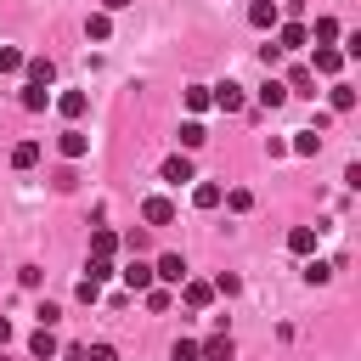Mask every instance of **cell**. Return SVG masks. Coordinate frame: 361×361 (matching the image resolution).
I'll return each instance as SVG.
<instances>
[{
	"instance_id": "cell-6",
	"label": "cell",
	"mask_w": 361,
	"mask_h": 361,
	"mask_svg": "<svg viewBox=\"0 0 361 361\" xmlns=\"http://www.w3.org/2000/svg\"><path fill=\"white\" fill-rule=\"evenodd\" d=\"M56 152H62V158H85V152H90V135H85V130H62V135H56Z\"/></svg>"
},
{
	"instance_id": "cell-27",
	"label": "cell",
	"mask_w": 361,
	"mask_h": 361,
	"mask_svg": "<svg viewBox=\"0 0 361 361\" xmlns=\"http://www.w3.org/2000/svg\"><path fill=\"white\" fill-rule=\"evenodd\" d=\"M169 361H203V350H197V338H175V350H169Z\"/></svg>"
},
{
	"instance_id": "cell-14",
	"label": "cell",
	"mask_w": 361,
	"mask_h": 361,
	"mask_svg": "<svg viewBox=\"0 0 361 361\" xmlns=\"http://www.w3.org/2000/svg\"><path fill=\"white\" fill-rule=\"evenodd\" d=\"M305 39H310V34H305V23H282V28H276V51H299Z\"/></svg>"
},
{
	"instance_id": "cell-13",
	"label": "cell",
	"mask_w": 361,
	"mask_h": 361,
	"mask_svg": "<svg viewBox=\"0 0 361 361\" xmlns=\"http://www.w3.org/2000/svg\"><path fill=\"white\" fill-rule=\"evenodd\" d=\"M276 17H282L276 0H254V6H248V23H254V28H276Z\"/></svg>"
},
{
	"instance_id": "cell-24",
	"label": "cell",
	"mask_w": 361,
	"mask_h": 361,
	"mask_svg": "<svg viewBox=\"0 0 361 361\" xmlns=\"http://www.w3.org/2000/svg\"><path fill=\"white\" fill-rule=\"evenodd\" d=\"M203 141H209V135H203V124H197V118H192V124H180V152H197Z\"/></svg>"
},
{
	"instance_id": "cell-38",
	"label": "cell",
	"mask_w": 361,
	"mask_h": 361,
	"mask_svg": "<svg viewBox=\"0 0 361 361\" xmlns=\"http://www.w3.org/2000/svg\"><path fill=\"white\" fill-rule=\"evenodd\" d=\"M0 361H6V355H0Z\"/></svg>"
},
{
	"instance_id": "cell-9",
	"label": "cell",
	"mask_w": 361,
	"mask_h": 361,
	"mask_svg": "<svg viewBox=\"0 0 361 361\" xmlns=\"http://www.w3.org/2000/svg\"><path fill=\"white\" fill-rule=\"evenodd\" d=\"M220 197H226L220 180H197V186H192V203H197V209H220Z\"/></svg>"
},
{
	"instance_id": "cell-28",
	"label": "cell",
	"mask_w": 361,
	"mask_h": 361,
	"mask_svg": "<svg viewBox=\"0 0 361 361\" xmlns=\"http://www.w3.org/2000/svg\"><path fill=\"white\" fill-rule=\"evenodd\" d=\"M327 102H333V113H350V107H355V90H350V85H333Z\"/></svg>"
},
{
	"instance_id": "cell-12",
	"label": "cell",
	"mask_w": 361,
	"mask_h": 361,
	"mask_svg": "<svg viewBox=\"0 0 361 361\" xmlns=\"http://www.w3.org/2000/svg\"><path fill=\"white\" fill-rule=\"evenodd\" d=\"M197 350H203V361H231V333L220 327V333H214V338H203Z\"/></svg>"
},
{
	"instance_id": "cell-18",
	"label": "cell",
	"mask_w": 361,
	"mask_h": 361,
	"mask_svg": "<svg viewBox=\"0 0 361 361\" xmlns=\"http://www.w3.org/2000/svg\"><path fill=\"white\" fill-rule=\"evenodd\" d=\"M316 231H322V226H293V231H288V248H293V254H316Z\"/></svg>"
},
{
	"instance_id": "cell-2",
	"label": "cell",
	"mask_w": 361,
	"mask_h": 361,
	"mask_svg": "<svg viewBox=\"0 0 361 361\" xmlns=\"http://www.w3.org/2000/svg\"><path fill=\"white\" fill-rule=\"evenodd\" d=\"M152 276H158V282H169V288H180V282H186V259H180V254H158Z\"/></svg>"
},
{
	"instance_id": "cell-15",
	"label": "cell",
	"mask_w": 361,
	"mask_h": 361,
	"mask_svg": "<svg viewBox=\"0 0 361 361\" xmlns=\"http://www.w3.org/2000/svg\"><path fill=\"white\" fill-rule=\"evenodd\" d=\"M23 68H28V85H39V90L56 79V62H51V56H34V62H23Z\"/></svg>"
},
{
	"instance_id": "cell-5",
	"label": "cell",
	"mask_w": 361,
	"mask_h": 361,
	"mask_svg": "<svg viewBox=\"0 0 361 361\" xmlns=\"http://www.w3.org/2000/svg\"><path fill=\"white\" fill-rule=\"evenodd\" d=\"M113 254H118V231L113 226H96L90 231V259H113Z\"/></svg>"
},
{
	"instance_id": "cell-1",
	"label": "cell",
	"mask_w": 361,
	"mask_h": 361,
	"mask_svg": "<svg viewBox=\"0 0 361 361\" xmlns=\"http://www.w3.org/2000/svg\"><path fill=\"white\" fill-rule=\"evenodd\" d=\"M243 102H248L243 85H231V79H226V85H209V107H220V113H243Z\"/></svg>"
},
{
	"instance_id": "cell-29",
	"label": "cell",
	"mask_w": 361,
	"mask_h": 361,
	"mask_svg": "<svg viewBox=\"0 0 361 361\" xmlns=\"http://www.w3.org/2000/svg\"><path fill=\"white\" fill-rule=\"evenodd\" d=\"M327 276H333V265H327V259H310V265H305V282H310V288H322Z\"/></svg>"
},
{
	"instance_id": "cell-23",
	"label": "cell",
	"mask_w": 361,
	"mask_h": 361,
	"mask_svg": "<svg viewBox=\"0 0 361 361\" xmlns=\"http://www.w3.org/2000/svg\"><path fill=\"white\" fill-rule=\"evenodd\" d=\"M282 102H288L282 79H265V85H259V107H282Z\"/></svg>"
},
{
	"instance_id": "cell-17",
	"label": "cell",
	"mask_w": 361,
	"mask_h": 361,
	"mask_svg": "<svg viewBox=\"0 0 361 361\" xmlns=\"http://www.w3.org/2000/svg\"><path fill=\"white\" fill-rule=\"evenodd\" d=\"M85 107H90V96H85V90H62V96H56V113H62V118H79Z\"/></svg>"
},
{
	"instance_id": "cell-36",
	"label": "cell",
	"mask_w": 361,
	"mask_h": 361,
	"mask_svg": "<svg viewBox=\"0 0 361 361\" xmlns=\"http://www.w3.org/2000/svg\"><path fill=\"white\" fill-rule=\"evenodd\" d=\"M6 344H11V322L0 316V350H6Z\"/></svg>"
},
{
	"instance_id": "cell-34",
	"label": "cell",
	"mask_w": 361,
	"mask_h": 361,
	"mask_svg": "<svg viewBox=\"0 0 361 361\" xmlns=\"http://www.w3.org/2000/svg\"><path fill=\"white\" fill-rule=\"evenodd\" d=\"M85 361H118V350H113V344H90V350H85Z\"/></svg>"
},
{
	"instance_id": "cell-4",
	"label": "cell",
	"mask_w": 361,
	"mask_h": 361,
	"mask_svg": "<svg viewBox=\"0 0 361 361\" xmlns=\"http://www.w3.org/2000/svg\"><path fill=\"white\" fill-rule=\"evenodd\" d=\"M338 68H344V51H338V45H316V56H310V73H327V79H333Z\"/></svg>"
},
{
	"instance_id": "cell-22",
	"label": "cell",
	"mask_w": 361,
	"mask_h": 361,
	"mask_svg": "<svg viewBox=\"0 0 361 361\" xmlns=\"http://www.w3.org/2000/svg\"><path fill=\"white\" fill-rule=\"evenodd\" d=\"M85 34H90V39H107V34H113V17H107V11H90V17H85Z\"/></svg>"
},
{
	"instance_id": "cell-32",
	"label": "cell",
	"mask_w": 361,
	"mask_h": 361,
	"mask_svg": "<svg viewBox=\"0 0 361 361\" xmlns=\"http://www.w3.org/2000/svg\"><path fill=\"white\" fill-rule=\"evenodd\" d=\"M23 68V51L17 45H0V73H17Z\"/></svg>"
},
{
	"instance_id": "cell-10",
	"label": "cell",
	"mask_w": 361,
	"mask_h": 361,
	"mask_svg": "<svg viewBox=\"0 0 361 361\" xmlns=\"http://www.w3.org/2000/svg\"><path fill=\"white\" fill-rule=\"evenodd\" d=\"M180 299H186L192 310H203V305L214 299V282H192V276H186V282H180Z\"/></svg>"
},
{
	"instance_id": "cell-11",
	"label": "cell",
	"mask_w": 361,
	"mask_h": 361,
	"mask_svg": "<svg viewBox=\"0 0 361 361\" xmlns=\"http://www.w3.org/2000/svg\"><path fill=\"white\" fill-rule=\"evenodd\" d=\"M28 355H34V361H51V355H56V333H51V327H34V338H28Z\"/></svg>"
},
{
	"instance_id": "cell-26",
	"label": "cell",
	"mask_w": 361,
	"mask_h": 361,
	"mask_svg": "<svg viewBox=\"0 0 361 361\" xmlns=\"http://www.w3.org/2000/svg\"><path fill=\"white\" fill-rule=\"evenodd\" d=\"M141 299H147V310H158V316H164V310L175 305V293H169V288H158V282H152V288H147Z\"/></svg>"
},
{
	"instance_id": "cell-30",
	"label": "cell",
	"mask_w": 361,
	"mask_h": 361,
	"mask_svg": "<svg viewBox=\"0 0 361 361\" xmlns=\"http://www.w3.org/2000/svg\"><path fill=\"white\" fill-rule=\"evenodd\" d=\"M45 102H51V96H45L39 85H28V90H23V107H28V113H45Z\"/></svg>"
},
{
	"instance_id": "cell-20",
	"label": "cell",
	"mask_w": 361,
	"mask_h": 361,
	"mask_svg": "<svg viewBox=\"0 0 361 361\" xmlns=\"http://www.w3.org/2000/svg\"><path fill=\"white\" fill-rule=\"evenodd\" d=\"M39 164V141H17L11 147V169H34Z\"/></svg>"
},
{
	"instance_id": "cell-35",
	"label": "cell",
	"mask_w": 361,
	"mask_h": 361,
	"mask_svg": "<svg viewBox=\"0 0 361 361\" xmlns=\"http://www.w3.org/2000/svg\"><path fill=\"white\" fill-rule=\"evenodd\" d=\"M237 288H243V282H237L231 271H220V276H214V293H237Z\"/></svg>"
},
{
	"instance_id": "cell-37",
	"label": "cell",
	"mask_w": 361,
	"mask_h": 361,
	"mask_svg": "<svg viewBox=\"0 0 361 361\" xmlns=\"http://www.w3.org/2000/svg\"><path fill=\"white\" fill-rule=\"evenodd\" d=\"M124 6H130V0H102V11H124Z\"/></svg>"
},
{
	"instance_id": "cell-7",
	"label": "cell",
	"mask_w": 361,
	"mask_h": 361,
	"mask_svg": "<svg viewBox=\"0 0 361 361\" xmlns=\"http://www.w3.org/2000/svg\"><path fill=\"white\" fill-rule=\"evenodd\" d=\"M141 220H147V226H169V220H175V203H169V197H147V203H141Z\"/></svg>"
},
{
	"instance_id": "cell-8",
	"label": "cell",
	"mask_w": 361,
	"mask_h": 361,
	"mask_svg": "<svg viewBox=\"0 0 361 361\" xmlns=\"http://www.w3.org/2000/svg\"><path fill=\"white\" fill-rule=\"evenodd\" d=\"M164 180H169V186L192 180V158H186V152H169V158H164Z\"/></svg>"
},
{
	"instance_id": "cell-33",
	"label": "cell",
	"mask_w": 361,
	"mask_h": 361,
	"mask_svg": "<svg viewBox=\"0 0 361 361\" xmlns=\"http://www.w3.org/2000/svg\"><path fill=\"white\" fill-rule=\"evenodd\" d=\"M186 107L203 113V107H209V85H192V90H186Z\"/></svg>"
},
{
	"instance_id": "cell-31",
	"label": "cell",
	"mask_w": 361,
	"mask_h": 361,
	"mask_svg": "<svg viewBox=\"0 0 361 361\" xmlns=\"http://www.w3.org/2000/svg\"><path fill=\"white\" fill-rule=\"evenodd\" d=\"M85 271H90V276H85V282H96V288H102V282H107V276H113V259H90V265H85Z\"/></svg>"
},
{
	"instance_id": "cell-19",
	"label": "cell",
	"mask_w": 361,
	"mask_h": 361,
	"mask_svg": "<svg viewBox=\"0 0 361 361\" xmlns=\"http://www.w3.org/2000/svg\"><path fill=\"white\" fill-rule=\"evenodd\" d=\"M288 152H299V158H316V152H322V135H316V130H299V135L288 141Z\"/></svg>"
},
{
	"instance_id": "cell-21",
	"label": "cell",
	"mask_w": 361,
	"mask_h": 361,
	"mask_svg": "<svg viewBox=\"0 0 361 361\" xmlns=\"http://www.w3.org/2000/svg\"><path fill=\"white\" fill-rule=\"evenodd\" d=\"M305 34H310L316 45H333V39H338V17H316V28H305Z\"/></svg>"
},
{
	"instance_id": "cell-3",
	"label": "cell",
	"mask_w": 361,
	"mask_h": 361,
	"mask_svg": "<svg viewBox=\"0 0 361 361\" xmlns=\"http://www.w3.org/2000/svg\"><path fill=\"white\" fill-rule=\"evenodd\" d=\"M118 276H124V288H130V293H147V288H152V282H158V276H152V265H147V259H130V265H124V271H118Z\"/></svg>"
},
{
	"instance_id": "cell-25",
	"label": "cell",
	"mask_w": 361,
	"mask_h": 361,
	"mask_svg": "<svg viewBox=\"0 0 361 361\" xmlns=\"http://www.w3.org/2000/svg\"><path fill=\"white\" fill-rule=\"evenodd\" d=\"M220 203H226V209H237V214H248V209H254V192H248V186H231Z\"/></svg>"
},
{
	"instance_id": "cell-16",
	"label": "cell",
	"mask_w": 361,
	"mask_h": 361,
	"mask_svg": "<svg viewBox=\"0 0 361 361\" xmlns=\"http://www.w3.org/2000/svg\"><path fill=\"white\" fill-rule=\"evenodd\" d=\"M310 85H316V73H310L305 62H299V68H288V79H282V90H299V96H316Z\"/></svg>"
}]
</instances>
